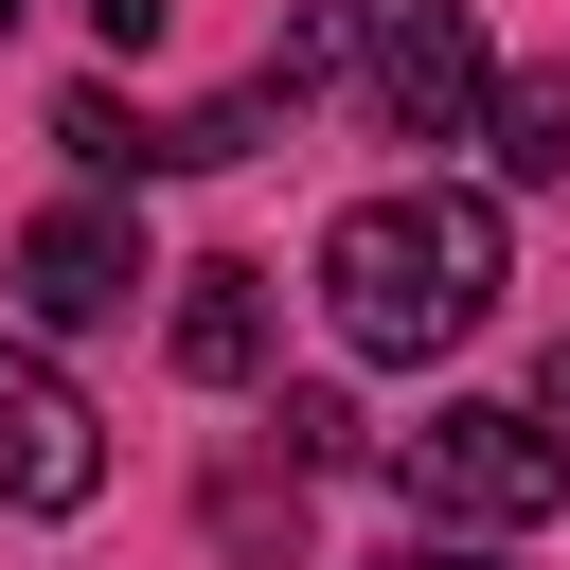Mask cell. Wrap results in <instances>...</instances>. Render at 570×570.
I'll use <instances>...</instances> for the list:
<instances>
[{"mask_svg":"<svg viewBox=\"0 0 570 570\" xmlns=\"http://www.w3.org/2000/svg\"><path fill=\"white\" fill-rule=\"evenodd\" d=\"M89 18H107V36H142V18H160V0H89Z\"/></svg>","mask_w":570,"mask_h":570,"instance_id":"7c38bea8","label":"cell"},{"mask_svg":"<svg viewBox=\"0 0 570 570\" xmlns=\"http://www.w3.org/2000/svg\"><path fill=\"white\" fill-rule=\"evenodd\" d=\"M0 499L18 517H89L107 499V428H89V392L36 338H0Z\"/></svg>","mask_w":570,"mask_h":570,"instance_id":"277c9868","label":"cell"},{"mask_svg":"<svg viewBox=\"0 0 570 570\" xmlns=\"http://www.w3.org/2000/svg\"><path fill=\"white\" fill-rule=\"evenodd\" d=\"M392 570H481V552H463V534H428V552H392Z\"/></svg>","mask_w":570,"mask_h":570,"instance_id":"8fae6325","label":"cell"},{"mask_svg":"<svg viewBox=\"0 0 570 570\" xmlns=\"http://www.w3.org/2000/svg\"><path fill=\"white\" fill-rule=\"evenodd\" d=\"M321 321L356 338V356H445V338H481L499 321V214L463 196V178H410V196H356L338 232H321Z\"/></svg>","mask_w":570,"mask_h":570,"instance_id":"6da1fadb","label":"cell"},{"mask_svg":"<svg viewBox=\"0 0 570 570\" xmlns=\"http://www.w3.org/2000/svg\"><path fill=\"white\" fill-rule=\"evenodd\" d=\"M0 36H18V0H0Z\"/></svg>","mask_w":570,"mask_h":570,"instance_id":"4fadbf2b","label":"cell"},{"mask_svg":"<svg viewBox=\"0 0 570 570\" xmlns=\"http://www.w3.org/2000/svg\"><path fill=\"white\" fill-rule=\"evenodd\" d=\"M125 303H142V232H125V214L71 196V214L18 232V321H36V338H89V321H125Z\"/></svg>","mask_w":570,"mask_h":570,"instance_id":"5b68a950","label":"cell"},{"mask_svg":"<svg viewBox=\"0 0 570 570\" xmlns=\"http://www.w3.org/2000/svg\"><path fill=\"white\" fill-rule=\"evenodd\" d=\"M534 410H552V428H570V338H552V374H534Z\"/></svg>","mask_w":570,"mask_h":570,"instance_id":"30bf717a","label":"cell"},{"mask_svg":"<svg viewBox=\"0 0 570 570\" xmlns=\"http://www.w3.org/2000/svg\"><path fill=\"white\" fill-rule=\"evenodd\" d=\"M53 142H71L89 178H160V125H142L125 89H71V107H53Z\"/></svg>","mask_w":570,"mask_h":570,"instance_id":"52a82bcc","label":"cell"},{"mask_svg":"<svg viewBox=\"0 0 570 570\" xmlns=\"http://www.w3.org/2000/svg\"><path fill=\"white\" fill-rule=\"evenodd\" d=\"M481 142H499V178H570V89H552V71H534V89H499V125H481Z\"/></svg>","mask_w":570,"mask_h":570,"instance_id":"ba28073f","label":"cell"},{"mask_svg":"<svg viewBox=\"0 0 570 570\" xmlns=\"http://www.w3.org/2000/svg\"><path fill=\"white\" fill-rule=\"evenodd\" d=\"M178 374L196 392H249L267 374V267H178Z\"/></svg>","mask_w":570,"mask_h":570,"instance_id":"8992f818","label":"cell"},{"mask_svg":"<svg viewBox=\"0 0 570 570\" xmlns=\"http://www.w3.org/2000/svg\"><path fill=\"white\" fill-rule=\"evenodd\" d=\"M356 89H374V125H392V142H481V125H499V53H481V18H463V0H374Z\"/></svg>","mask_w":570,"mask_h":570,"instance_id":"3957f363","label":"cell"},{"mask_svg":"<svg viewBox=\"0 0 570 570\" xmlns=\"http://www.w3.org/2000/svg\"><path fill=\"white\" fill-rule=\"evenodd\" d=\"M392 481H410V517H428V534H534V517L570 499V445H552V410L445 392V410L392 445Z\"/></svg>","mask_w":570,"mask_h":570,"instance_id":"7a4b0ae2","label":"cell"},{"mask_svg":"<svg viewBox=\"0 0 570 570\" xmlns=\"http://www.w3.org/2000/svg\"><path fill=\"white\" fill-rule=\"evenodd\" d=\"M285 463H356V410L338 392H285Z\"/></svg>","mask_w":570,"mask_h":570,"instance_id":"9c48e42d","label":"cell"}]
</instances>
